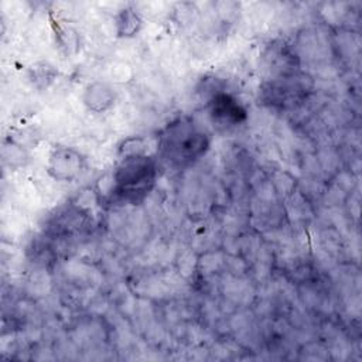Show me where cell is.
Masks as SVG:
<instances>
[{
  "mask_svg": "<svg viewBox=\"0 0 362 362\" xmlns=\"http://www.w3.org/2000/svg\"><path fill=\"white\" fill-rule=\"evenodd\" d=\"M209 134L192 119L182 116L168 123L158 136L160 156L174 165H189L208 151Z\"/></svg>",
  "mask_w": 362,
  "mask_h": 362,
  "instance_id": "obj_1",
  "label": "cell"
},
{
  "mask_svg": "<svg viewBox=\"0 0 362 362\" xmlns=\"http://www.w3.org/2000/svg\"><path fill=\"white\" fill-rule=\"evenodd\" d=\"M157 178V163L147 153L124 154L113 173V191L126 199L144 197Z\"/></svg>",
  "mask_w": 362,
  "mask_h": 362,
  "instance_id": "obj_2",
  "label": "cell"
},
{
  "mask_svg": "<svg viewBox=\"0 0 362 362\" xmlns=\"http://www.w3.org/2000/svg\"><path fill=\"white\" fill-rule=\"evenodd\" d=\"M313 88V79L303 72H291L269 79L263 89L262 98L270 106L290 107L303 102Z\"/></svg>",
  "mask_w": 362,
  "mask_h": 362,
  "instance_id": "obj_3",
  "label": "cell"
},
{
  "mask_svg": "<svg viewBox=\"0 0 362 362\" xmlns=\"http://www.w3.org/2000/svg\"><path fill=\"white\" fill-rule=\"evenodd\" d=\"M86 168L85 157L72 147H55L48 157V174L62 182H71Z\"/></svg>",
  "mask_w": 362,
  "mask_h": 362,
  "instance_id": "obj_4",
  "label": "cell"
},
{
  "mask_svg": "<svg viewBox=\"0 0 362 362\" xmlns=\"http://www.w3.org/2000/svg\"><path fill=\"white\" fill-rule=\"evenodd\" d=\"M209 115L215 124L230 127L246 119L245 107L229 93L215 92L209 100Z\"/></svg>",
  "mask_w": 362,
  "mask_h": 362,
  "instance_id": "obj_5",
  "label": "cell"
},
{
  "mask_svg": "<svg viewBox=\"0 0 362 362\" xmlns=\"http://www.w3.org/2000/svg\"><path fill=\"white\" fill-rule=\"evenodd\" d=\"M82 100L89 110L95 113H100L107 110L110 106H113L116 100V93H115V89L106 82L96 81L89 83L85 88Z\"/></svg>",
  "mask_w": 362,
  "mask_h": 362,
  "instance_id": "obj_6",
  "label": "cell"
},
{
  "mask_svg": "<svg viewBox=\"0 0 362 362\" xmlns=\"http://www.w3.org/2000/svg\"><path fill=\"white\" fill-rule=\"evenodd\" d=\"M140 27H141V18L134 8L126 7L117 14L116 28L120 37H132L140 30Z\"/></svg>",
  "mask_w": 362,
  "mask_h": 362,
  "instance_id": "obj_7",
  "label": "cell"
}]
</instances>
